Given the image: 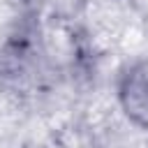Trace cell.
<instances>
[{"instance_id": "1", "label": "cell", "mask_w": 148, "mask_h": 148, "mask_svg": "<svg viewBox=\"0 0 148 148\" xmlns=\"http://www.w3.org/2000/svg\"><path fill=\"white\" fill-rule=\"evenodd\" d=\"M116 102L132 127L148 132V56H139L118 69Z\"/></svg>"}, {"instance_id": "2", "label": "cell", "mask_w": 148, "mask_h": 148, "mask_svg": "<svg viewBox=\"0 0 148 148\" xmlns=\"http://www.w3.org/2000/svg\"><path fill=\"white\" fill-rule=\"evenodd\" d=\"M23 16L37 21H79L88 0H16Z\"/></svg>"}]
</instances>
